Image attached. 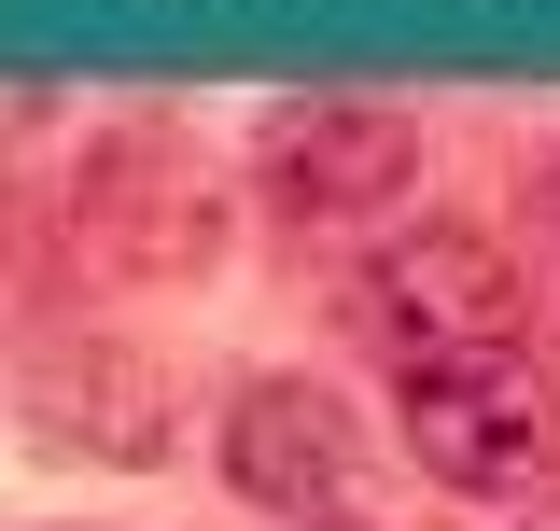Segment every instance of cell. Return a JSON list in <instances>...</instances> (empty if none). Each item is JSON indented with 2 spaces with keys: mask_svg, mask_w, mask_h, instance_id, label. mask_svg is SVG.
<instances>
[{
  "mask_svg": "<svg viewBox=\"0 0 560 531\" xmlns=\"http://www.w3.org/2000/svg\"><path fill=\"white\" fill-rule=\"evenodd\" d=\"M518 531H560V489H547V504H533V518H518Z\"/></svg>",
  "mask_w": 560,
  "mask_h": 531,
  "instance_id": "5",
  "label": "cell"
},
{
  "mask_svg": "<svg viewBox=\"0 0 560 531\" xmlns=\"http://www.w3.org/2000/svg\"><path fill=\"white\" fill-rule=\"evenodd\" d=\"M420 182V127L393 98H280L253 140V197L294 238H378Z\"/></svg>",
  "mask_w": 560,
  "mask_h": 531,
  "instance_id": "2",
  "label": "cell"
},
{
  "mask_svg": "<svg viewBox=\"0 0 560 531\" xmlns=\"http://www.w3.org/2000/svg\"><path fill=\"white\" fill-rule=\"evenodd\" d=\"M224 475L294 531H337L364 518V434H350L337 392H308V378H253V392L224 405Z\"/></svg>",
  "mask_w": 560,
  "mask_h": 531,
  "instance_id": "4",
  "label": "cell"
},
{
  "mask_svg": "<svg viewBox=\"0 0 560 531\" xmlns=\"http://www.w3.org/2000/svg\"><path fill=\"white\" fill-rule=\"evenodd\" d=\"M407 462L434 489H463V504H504V489H533L560 462V392L518 350L448 364V378H407Z\"/></svg>",
  "mask_w": 560,
  "mask_h": 531,
  "instance_id": "3",
  "label": "cell"
},
{
  "mask_svg": "<svg viewBox=\"0 0 560 531\" xmlns=\"http://www.w3.org/2000/svg\"><path fill=\"white\" fill-rule=\"evenodd\" d=\"M350 322H364V350H378L393 378H448V364L518 350V266H504V238H477V224H407V238L364 252Z\"/></svg>",
  "mask_w": 560,
  "mask_h": 531,
  "instance_id": "1",
  "label": "cell"
},
{
  "mask_svg": "<svg viewBox=\"0 0 560 531\" xmlns=\"http://www.w3.org/2000/svg\"><path fill=\"white\" fill-rule=\"evenodd\" d=\"M547 210H560V168H547Z\"/></svg>",
  "mask_w": 560,
  "mask_h": 531,
  "instance_id": "6",
  "label": "cell"
}]
</instances>
